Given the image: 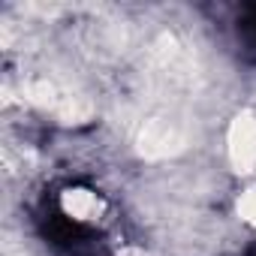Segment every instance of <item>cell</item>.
<instances>
[{
	"mask_svg": "<svg viewBox=\"0 0 256 256\" xmlns=\"http://www.w3.org/2000/svg\"><path fill=\"white\" fill-rule=\"evenodd\" d=\"M34 220H36L40 238H42L54 253H60V256H78V253H84V250H90L94 244L102 241V232H100L94 223L76 217V214L60 202L58 193H46V196L40 199Z\"/></svg>",
	"mask_w": 256,
	"mask_h": 256,
	"instance_id": "6da1fadb",
	"label": "cell"
},
{
	"mask_svg": "<svg viewBox=\"0 0 256 256\" xmlns=\"http://www.w3.org/2000/svg\"><path fill=\"white\" fill-rule=\"evenodd\" d=\"M232 36H235L238 58L247 66H256V4H241V10L235 12Z\"/></svg>",
	"mask_w": 256,
	"mask_h": 256,
	"instance_id": "7a4b0ae2",
	"label": "cell"
},
{
	"mask_svg": "<svg viewBox=\"0 0 256 256\" xmlns=\"http://www.w3.org/2000/svg\"><path fill=\"white\" fill-rule=\"evenodd\" d=\"M78 256H112V250H108L106 241H100V244H94L90 250H84V253H78Z\"/></svg>",
	"mask_w": 256,
	"mask_h": 256,
	"instance_id": "3957f363",
	"label": "cell"
},
{
	"mask_svg": "<svg viewBox=\"0 0 256 256\" xmlns=\"http://www.w3.org/2000/svg\"><path fill=\"white\" fill-rule=\"evenodd\" d=\"M244 256H256V238H253V241L244 247Z\"/></svg>",
	"mask_w": 256,
	"mask_h": 256,
	"instance_id": "277c9868",
	"label": "cell"
}]
</instances>
